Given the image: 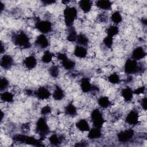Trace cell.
<instances>
[{
	"mask_svg": "<svg viewBox=\"0 0 147 147\" xmlns=\"http://www.w3.org/2000/svg\"><path fill=\"white\" fill-rule=\"evenodd\" d=\"M12 41L15 45L23 49H27L31 47L29 36L23 31L14 33L12 37Z\"/></svg>",
	"mask_w": 147,
	"mask_h": 147,
	"instance_id": "1",
	"label": "cell"
},
{
	"mask_svg": "<svg viewBox=\"0 0 147 147\" xmlns=\"http://www.w3.org/2000/svg\"><path fill=\"white\" fill-rule=\"evenodd\" d=\"M64 22L66 26L69 28L72 26L73 23L76 18L78 11L75 7L67 6L64 10Z\"/></svg>",
	"mask_w": 147,
	"mask_h": 147,
	"instance_id": "2",
	"label": "cell"
},
{
	"mask_svg": "<svg viewBox=\"0 0 147 147\" xmlns=\"http://www.w3.org/2000/svg\"><path fill=\"white\" fill-rule=\"evenodd\" d=\"M36 132L39 134L41 138H44L49 133V127L45 118L40 117L36 122Z\"/></svg>",
	"mask_w": 147,
	"mask_h": 147,
	"instance_id": "3",
	"label": "cell"
},
{
	"mask_svg": "<svg viewBox=\"0 0 147 147\" xmlns=\"http://www.w3.org/2000/svg\"><path fill=\"white\" fill-rule=\"evenodd\" d=\"M91 119L95 127L100 129L105 123L103 116L98 109H95L92 110L91 113Z\"/></svg>",
	"mask_w": 147,
	"mask_h": 147,
	"instance_id": "4",
	"label": "cell"
},
{
	"mask_svg": "<svg viewBox=\"0 0 147 147\" xmlns=\"http://www.w3.org/2000/svg\"><path fill=\"white\" fill-rule=\"evenodd\" d=\"M13 140L18 142L26 143V144L32 145H34V146H42V144L40 140H36L34 137H32L17 134L13 137Z\"/></svg>",
	"mask_w": 147,
	"mask_h": 147,
	"instance_id": "5",
	"label": "cell"
},
{
	"mask_svg": "<svg viewBox=\"0 0 147 147\" xmlns=\"http://www.w3.org/2000/svg\"><path fill=\"white\" fill-rule=\"evenodd\" d=\"M35 28L42 34H45L52 31V25L49 21L37 19L35 22Z\"/></svg>",
	"mask_w": 147,
	"mask_h": 147,
	"instance_id": "6",
	"label": "cell"
},
{
	"mask_svg": "<svg viewBox=\"0 0 147 147\" xmlns=\"http://www.w3.org/2000/svg\"><path fill=\"white\" fill-rule=\"evenodd\" d=\"M141 68L137 61L132 59H129L125 62L124 70L125 73L129 75L134 74L138 72Z\"/></svg>",
	"mask_w": 147,
	"mask_h": 147,
	"instance_id": "7",
	"label": "cell"
},
{
	"mask_svg": "<svg viewBox=\"0 0 147 147\" xmlns=\"http://www.w3.org/2000/svg\"><path fill=\"white\" fill-rule=\"evenodd\" d=\"M57 57L61 60L63 67L67 70H71L75 67V62L68 58L66 54L64 53H58Z\"/></svg>",
	"mask_w": 147,
	"mask_h": 147,
	"instance_id": "8",
	"label": "cell"
},
{
	"mask_svg": "<svg viewBox=\"0 0 147 147\" xmlns=\"http://www.w3.org/2000/svg\"><path fill=\"white\" fill-rule=\"evenodd\" d=\"M134 134V130L131 129H128L119 132L117 135V138L121 142H126L133 138Z\"/></svg>",
	"mask_w": 147,
	"mask_h": 147,
	"instance_id": "9",
	"label": "cell"
},
{
	"mask_svg": "<svg viewBox=\"0 0 147 147\" xmlns=\"http://www.w3.org/2000/svg\"><path fill=\"white\" fill-rule=\"evenodd\" d=\"M125 121L130 125H136L139 122L138 113L136 110H131L126 115Z\"/></svg>",
	"mask_w": 147,
	"mask_h": 147,
	"instance_id": "10",
	"label": "cell"
},
{
	"mask_svg": "<svg viewBox=\"0 0 147 147\" xmlns=\"http://www.w3.org/2000/svg\"><path fill=\"white\" fill-rule=\"evenodd\" d=\"M34 44L40 49H45L49 45V40L45 34H41L37 37L34 41Z\"/></svg>",
	"mask_w": 147,
	"mask_h": 147,
	"instance_id": "11",
	"label": "cell"
},
{
	"mask_svg": "<svg viewBox=\"0 0 147 147\" xmlns=\"http://www.w3.org/2000/svg\"><path fill=\"white\" fill-rule=\"evenodd\" d=\"M36 96L41 100H45L48 99L51 96V92L48 89L45 87H40L35 92Z\"/></svg>",
	"mask_w": 147,
	"mask_h": 147,
	"instance_id": "12",
	"label": "cell"
},
{
	"mask_svg": "<svg viewBox=\"0 0 147 147\" xmlns=\"http://www.w3.org/2000/svg\"><path fill=\"white\" fill-rule=\"evenodd\" d=\"M146 53L144 49L141 47H138L136 48L131 53V59L134 60H140L144 59Z\"/></svg>",
	"mask_w": 147,
	"mask_h": 147,
	"instance_id": "13",
	"label": "cell"
},
{
	"mask_svg": "<svg viewBox=\"0 0 147 147\" xmlns=\"http://www.w3.org/2000/svg\"><path fill=\"white\" fill-rule=\"evenodd\" d=\"M1 66L5 69H10L13 64V59L12 57L9 55H4L1 59Z\"/></svg>",
	"mask_w": 147,
	"mask_h": 147,
	"instance_id": "14",
	"label": "cell"
},
{
	"mask_svg": "<svg viewBox=\"0 0 147 147\" xmlns=\"http://www.w3.org/2000/svg\"><path fill=\"white\" fill-rule=\"evenodd\" d=\"M37 59L33 55H30L26 57L23 61L25 67L29 69H33L37 65Z\"/></svg>",
	"mask_w": 147,
	"mask_h": 147,
	"instance_id": "15",
	"label": "cell"
},
{
	"mask_svg": "<svg viewBox=\"0 0 147 147\" xmlns=\"http://www.w3.org/2000/svg\"><path fill=\"white\" fill-rule=\"evenodd\" d=\"M80 86L82 91L84 93H87L91 91L92 87L90 80L88 78H83L80 80Z\"/></svg>",
	"mask_w": 147,
	"mask_h": 147,
	"instance_id": "16",
	"label": "cell"
},
{
	"mask_svg": "<svg viewBox=\"0 0 147 147\" xmlns=\"http://www.w3.org/2000/svg\"><path fill=\"white\" fill-rule=\"evenodd\" d=\"M74 53L75 56L79 58H84L86 57L87 54V50L85 48V47L81 45L76 46Z\"/></svg>",
	"mask_w": 147,
	"mask_h": 147,
	"instance_id": "17",
	"label": "cell"
},
{
	"mask_svg": "<svg viewBox=\"0 0 147 147\" xmlns=\"http://www.w3.org/2000/svg\"><path fill=\"white\" fill-rule=\"evenodd\" d=\"M121 95L126 102L131 100L133 97V91L129 87L124 88L121 91Z\"/></svg>",
	"mask_w": 147,
	"mask_h": 147,
	"instance_id": "18",
	"label": "cell"
},
{
	"mask_svg": "<svg viewBox=\"0 0 147 147\" xmlns=\"http://www.w3.org/2000/svg\"><path fill=\"white\" fill-rule=\"evenodd\" d=\"M76 127L81 131H88L90 129L88 122L84 119H81L76 123Z\"/></svg>",
	"mask_w": 147,
	"mask_h": 147,
	"instance_id": "19",
	"label": "cell"
},
{
	"mask_svg": "<svg viewBox=\"0 0 147 147\" xmlns=\"http://www.w3.org/2000/svg\"><path fill=\"white\" fill-rule=\"evenodd\" d=\"M96 6L99 9L108 10L111 8L112 2L108 0H98L96 2Z\"/></svg>",
	"mask_w": 147,
	"mask_h": 147,
	"instance_id": "20",
	"label": "cell"
},
{
	"mask_svg": "<svg viewBox=\"0 0 147 147\" xmlns=\"http://www.w3.org/2000/svg\"><path fill=\"white\" fill-rule=\"evenodd\" d=\"M102 136L100 129L94 127L90 129L88 133V137L91 140H95L99 138Z\"/></svg>",
	"mask_w": 147,
	"mask_h": 147,
	"instance_id": "21",
	"label": "cell"
},
{
	"mask_svg": "<svg viewBox=\"0 0 147 147\" xmlns=\"http://www.w3.org/2000/svg\"><path fill=\"white\" fill-rule=\"evenodd\" d=\"M79 7L84 13L89 12L92 7V2L89 0H81L79 2Z\"/></svg>",
	"mask_w": 147,
	"mask_h": 147,
	"instance_id": "22",
	"label": "cell"
},
{
	"mask_svg": "<svg viewBox=\"0 0 147 147\" xmlns=\"http://www.w3.org/2000/svg\"><path fill=\"white\" fill-rule=\"evenodd\" d=\"M64 96L65 94L63 90L60 87L56 86L52 94L53 98L56 100H61L63 99Z\"/></svg>",
	"mask_w": 147,
	"mask_h": 147,
	"instance_id": "23",
	"label": "cell"
},
{
	"mask_svg": "<svg viewBox=\"0 0 147 147\" xmlns=\"http://www.w3.org/2000/svg\"><path fill=\"white\" fill-rule=\"evenodd\" d=\"M68 34L67 36V39L69 42H75L77 38V33L75 28L72 26L68 28Z\"/></svg>",
	"mask_w": 147,
	"mask_h": 147,
	"instance_id": "24",
	"label": "cell"
},
{
	"mask_svg": "<svg viewBox=\"0 0 147 147\" xmlns=\"http://www.w3.org/2000/svg\"><path fill=\"white\" fill-rule=\"evenodd\" d=\"M65 113L71 117H74L77 114V109L72 103H69L65 107Z\"/></svg>",
	"mask_w": 147,
	"mask_h": 147,
	"instance_id": "25",
	"label": "cell"
},
{
	"mask_svg": "<svg viewBox=\"0 0 147 147\" xmlns=\"http://www.w3.org/2000/svg\"><path fill=\"white\" fill-rule=\"evenodd\" d=\"M98 103L99 106L103 109H106L109 107L111 104V101L109 100V99L107 96L100 97L98 100Z\"/></svg>",
	"mask_w": 147,
	"mask_h": 147,
	"instance_id": "26",
	"label": "cell"
},
{
	"mask_svg": "<svg viewBox=\"0 0 147 147\" xmlns=\"http://www.w3.org/2000/svg\"><path fill=\"white\" fill-rule=\"evenodd\" d=\"M76 41L79 44V45L85 47L87 45L88 43V38L84 34L80 33L78 34Z\"/></svg>",
	"mask_w": 147,
	"mask_h": 147,
	"instance_id": "27",
	"label": "cell"
},
{
	"mask_svg": "<svg viewBox=\"0 0 147 147\" xmlns=\"http://www.w3.org/2000/svg\"><path fill=\"white\" fill-rule=\"evenodd\" d=\"M1 99L5 102L10 103L13 101L14 95L12 93L9 91H5L1 94Z\"/></svg>",
	"mask_w": 147,
	"mask_h": 147,
	"instance_id": "28",
	"label": "cell"
},
{
	"mask_svg": "<svg viewBox=\"0 0 147 147\" xmlns=\"http://www.w3.org/2000/svg\"><path fill=\"white\" fill-rule=\"evenodd\" d=\"M119 32V29L117 25H111L106 29L107 36L114 37Z\"/></svg>",
	"mask_w": 147,
	"mask_h": 147,
	"instance_id": "29",
	"label": "cell"
},
{
	"mask_svg": "<svg viewBox=\"0 0 147 147\" xmlns=\"http://www.w3.org/2000/svg\"><path fill=\"white\" fill-rule=\"evenodd\" d=\"M49 142L51 145L53 146H57L60 144L62 141V138L60 136H58L56 134H53L49 138Z\"/></svg>",
	"mask_w": 147,
	"mask_h": 147,
	"instance_id": "30",
	"label": "cell"
},
{
	"mask_svg": "<svg viewBox=\"0 0 147 147\" xmlns=\"http://www.w3.org/2000/svg\"><path fill=\"white\" fill-rule=\"evenodd\" d=\"M53 56V54L51 51L47 50L43 54L41 58V60L44 63H49L52 61Z\"/></svg>",
	"mask_w": 147,
	"mask_h": 147,
	"instance_id": "31",
	"label": "cell"
},
{
	"mask_svg": "<svg viewBox=\"0 0 147 147\" xmlns=\"http://www.w3.org/2000/svg\"><path fill=\"white\" fill-rule=\"evenodd\" d=\"M111 20L115 25H117L121 22L122 20V17L119 11H116L112 14L111 16Z\"/></svg>",
	"mask_w": 147,
	"mask_h": 147,
	"instance_id": "32",
	"label": "cell"
},
{
	"mask_svg": "<svg viewBox=\"0 0 147 147\" xmlns=\"http://www.w3.org/2000/svg\"><path fill=\"white\" fill-rule=\"evenodd\" d=\"M108 80L112 84H117L120 82V78L117 74L113 73L109 75L108 77Z\"/></svg>",
	"mask_w": 147,
	"mask_h": 147,
	"instance_id": "33",
	"label": "cell"
},
{
	"mask_svg": "<svg viewBox=\"0 0 147 147\" xmlns=\"http://www.w3.org/2000/svg\"><path fill=\"white\" fill-rule=\"evenodd\" d=\"M49 73L52 78H57L59 76V73L58 67L55 65L51 66L49 69Z\"/></svg>",
	"mask_w": 147,
	"mask_h": 147,
	"instance_id": "34",
	"label": "cell"
},
{
	"mask_svg": "<svg viewBox=\"0 0 147 147\" xmlns=\"http://www.w3.org/2000/svg\"><path fill=\"white\" fill-rule=\"evenodd\" d=\"M103 42L106 47H107L109 48H111L113 44V37L107 36L104 38Z\"/></svg>",
	"mask_w": 147,
	"mask_h": 147,
	"instance_id": "35",
	"label": "cell"
},
{
	"mask_svg": "<svg viewBox=\"0 0 147 147\" xmlns=\"http://www.w3.org/2000/svg\"><path fill=\"white\" fill-rule=\"evenodd\" d=\"M9 84V80L6 78H2L0 80V90L2 91L6 88Z\"/></svg>",
	"mask_w": 147,
	"mask_h": 147,
	"instance_id": "36",
	"label": "cell"
},
{
	"mask_svg": "<svg viewBox=\"0 0 147 147\" xmlns=\"http://www.w3.org/2000/svg\"><path fill=\"white\" fill-rule=\"evenodd\" d=\"M51 111V107L49 106H45L41 110V114L42 115H47Z\"/></svg>",
	"mask_w": 147,
	"mask_h": 147,
	"instance_id": "37",
	"label": "cell"
},
{
	"mask_svg": "<svg viewBox=\"0 0 147 147\" xmlns=\"http://www.w3.org/2000/svg\"><path fill=\"white\" fill-rule=\"evenodd\" d=\"M145 87L144 86H142L137 88L134 91H133V94H136V95L141 94H143L145 92Z\"/></svg>",
	"mask_w": 147,
	"mask_h": 147,
	"instance_id": "38",
	"label": "cell"
},
{
	"mask_svg": "<svg viewBox=\"0 0 147 147\" xmlns=\"http://www.w3.org/2000/svg\"><path fill=\"white\" fill-rule=\"evenodd\" d=\"M140 104L142 109H144V110H146V96L142 98V99L140 102Z\"/></svg>",
	"mask_w": 147,
	"mask_h": 147,
	"instance_id": "39",
	"label": "cell"
},
{
	"mask_svg": "<svg viewBox=\"0 0 147 147\" xmlns=\"http://www.w3.org/2000/svg\"><path fill=\"white\" fill-rule=\"evenodd\" d=\"M42 2L45 5H51L53 3H55L56 1L53 0H44V1H42Z\"/></svg>",
	"mask_w": 147,
	"mask_h": 147,
	"instance_id": "40",
	"label": "cell"
},
{
	"mask_svg": "<svg viewBox=\"0 0 147 147\" xmlns=\"http://www.w3.org/2000/svg\"><path fill=\"white\" fill-rule=\"evenodd\" d=\"M0 50H1V53H2L5 51V47H4L2 41L1 42V49Z\"/></svg>",
	"mask_w": 147,
	"mask_h": 147,
	"instance_id": "41",
	"label": "cell"
},
{
	"mask_svg": "<svg viewBox=\"0 0 147 147\" xmlns=\"http://www.w3.org/2000/svg\"><path fill=\"white\" fill-rule=\"evenodd\" d=\"M0 5H1V12H2V11L3 10L5 6H4L3 3H2V2H1Z\"/></svg>",
	"mask_w": 147,
	"mask_h": 147,
	"instance_id": "42",
	"label": "cell"
},
{
	"mask_svg": "<svg viewBox=\"0 0 147 147\" xmlns=\"http://www.w3.org/2000/svg\"><path fill=\"white\" fill-rule=\"evenodd\" d=\"M142 22L145 25H146V22H147L146 18H142Z\"/></svg>",
	"mask_w": 147,
	"mask_h": 147,
	"instance_id": "43",
	"label": "cell"
},
{
	"mask_svg": "<svg viewBox=\"0 0 147 147\" xmlns=\"http://www.w3.org/2000/svg\"><path fill=\"white\" fill-rule=\"evenodd\" d=\"M32 90H28L27 91H26V93H27V94L28 95H31L32 94Z\"/></svg>",
	"mask_w": 147,
	"mask_h": 147,
	"instance_id": "44",
	"label": "cell"
},
{
	"mask_svg": "<svg viewBox=\"0 0 147 147\" xmlns=\"http://www.w3.org/2000/svg\"><path fill=\"white\" fill-rule=\"evenodd\" d=\"M1 121H2L3 119V113L2 111H1Z\"/></svg>",
	"mask_w": 147,
	"mask_h": 147,
	"instance_id": "45",
	"label": "cell"
}]
</instances>
